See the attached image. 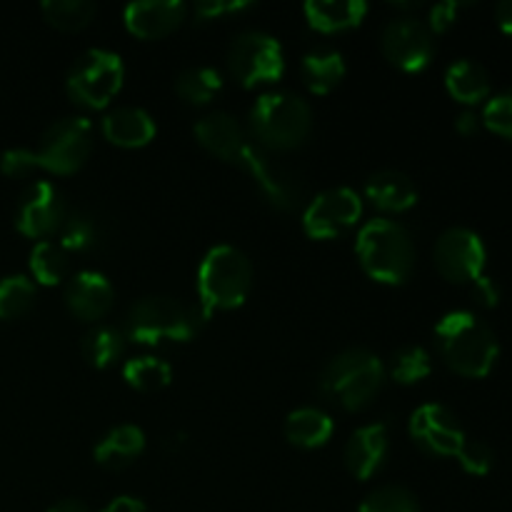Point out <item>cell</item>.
Masks as SVG:
<instances>
[{
  "instance_id": "obj_1",
  "label": "cell",
  "mask_w": 512,
  "mask_h": 512,
  "mask_svg": "<svg viewBox=\"0 0 512 512\" xmlns=\"http://www.w3.org/2000/svg\"><path fill=\"white\" fill-rule=\"evenodd\" d=\"M435 340L445 365L463 378H485L498 363V338L470 310L443 315L435 328Z\"/></svg>"
},
{
  "instance_id": "obj_2",
  "label": "cell",
  "mask_w": 512,
  "mask_h": 512,
  "mask_svg": "<svg viewBox=\"0 0 512 512\" xmlns=\"http://www.w3.org/2000/svg\"><path fill=\"white\" fill-rule=\"evenodd\" d=\"M385 375L383 360L370 350H343L320 373V395L348 413H358L380 393Z\"/></svg>"
},
{
  "instance_id": "obj_3",
  "label": "cell",
  "mask_w": 512,
  "mask_h": 512,
  "mask_svg": "<svg viewBox=\"0 0 512 512\" xmlns=\"http://www.w3.org/2000/svg\"><path fill=\"white\" fill-rule=\"evenodd\" d=\"M355 250L365 273L383 285H403L415 268L413 238L395 220L375 218L365 223Z\"/></svg>"
},
{
  "instance_id": "obj_4",
  "label": "cell",
  "mask_w": 512,
  "mask_h": 512,
  "mask_svg": "<svg viewBox=\"0 0 512 512\" xmlns=\"http://www.w3.org/2000/svg\"><path fill=\"white\" fill-rule=\"evenodd\" d=\"M205 313L198 308L183 305L165 295H148L140 298L125 318V338L140 345H158L163 340L170 343H188L200 333L205 323Z\"/></svg>"
},
{
  "instance_id": "obj_5",
  "label": "cell",
  "mask_w": 512,
  "mask_h": 512,
  "mask_svg": "<svg viewBox=\"0 0 512 512\" xmlns=\"http://www.w3.org/2000/svg\"><path fill=\"white\" fill-rule=\"evenodd\" d=\"M250 285H253V265L243 250L233 245H215L200 260L198 295L205 318H210L215 310H233L243 305Z\"/></svg>"
},
{
  "instance_id": "obj_6",
  "label": "cell",
  "mask_w": 512,
  "mask_h": 512,
  "mask_svg": "<svg viewBox=\"0 0 512 512\" xmlns=\"http://www.w3.org/2000/svg\"><path fill=\"white\" fill-rule=\"evenodd\" d=\"M313 110L293 93H265L250 110V130L263 150H295L308 140Z\"/></svg>"
},
{
  "instance_id": "obj_7",
  "label": "cell",
  "mask_w": 512,
  "mask_h": 512,
  "mask_svg": "<svg viewBox=\"0 0 512 512\" xmlns=\"http://www.w3.org/2000/svg\"><path fill=\"white\" fill-rule=\"evenodd\" d=\"M123 80L125 68L120 55L113 50L93 48L80 55L73 68L68 70L65 93L80 108L103 110L120 93Z\"/></svg>"
},
{
  "instance_id": "obj_8",
  "label": "cell",
  "mask_w": 512,
  "mask_h": 512,
  "mask_svg": "<svg viewBox=\"0 0 512 512\" xmlns=\"http://www.w3.org/2000/svg\"><path fill=\"white\" fill-rule=\"evenodd\" d=\"M93 153V123L83 115L63 118L50 125L35 150L38 168L55 175H73Z\"/></svg>"
},
{
  "instance_id": "obj_9",
  "label": "cell",
  "mask_w": 512,
  "mask_h": 512,
  "mask_svg": "<svg viewBox=\"0 0 512 512\" xmlns=\"http://www.w3.org/2000/svg\"><path fill=\"white\" fill-rule=\"evenodd\" d=\"M228 65L235 80L245 88L278 83L285 73L283 45L273 35L248 30V33H240L230 45Z\"/></svg>"
},
{
  "instance_id": "obj_10",
  "label": "cell",
  "mask_w": 512,
  "mask_h": 512,
  "mask_svg": "<svg viewBox=\"0 0 512 512\" xmlns=\"http://www.w3.org/2000/svg\"><path fill=\"white\" fill-rule=\"evenodd\" d=\"M363 215V200L350 188H330L310 200L303 213V230L313 240H333L348 233Z\"/></svg>"
},
{
  "instance_id": "obj_11",
  "label": "cell",
  "mask_w": 512,
  "mask_h": 512,
  "mask_svg": "<svg viewBox=\"0 0 512 512\" xmlns=\"http://www.w3.org/2000/svg\"><path fill=\"white\" fill-rule=\"evenodd\" d=\"M380 45L385 58L405 73H420L435 55V35L430 33L428 23L410 15L390 20L380 35Z\"/></svg>"
},
{
  "instance_id": "obj_12",
  "label": "cell",
  "mask_w": 512,
  "mask_h": 512,
  "mask_svg": "<svg viewBox=\"0 0 512 512\" xmlns=\"http://www.w3.org/2000/svg\"><path fill=\"white\" fill-rule=\"evenodd\" d=\"M433 260L445 280L463 285L483 275L488 253L478 233L468 228H450L435 243Z\"/></svg>"
},
{
  "instance_id": "obj_13",
  "label": "cell",
  "mask_w": 512,
  "mask_h": 512,
  "mask_svg": "<svg viewBox=\"0 0 512 512\" xmlns=\"http://www.w3.org/2000/svg\"><path fill=\"white\" fill-rule=\"evenodd\" d=\"M65 215H68V208H65L63 193L50 180H38L20 198L15 225L25 238H35L40 243L58 233Z\"/></svg>"
},
{
  "instance_id": "obj_14",
  "label": "cell",
  "mask_w": 512,
  "mask_h": 512,
  "mask_svg": "<svg viewBox=\"0 0 512 512\" xmlns=\"http://www.w3.org/2000/svg\"><path fill=\"white\" fill-rule=\"evenodd\" d=\"M238 165H243L250 173V178L255 180V185L260 188V193L265 195L273 208L278 210H295L298 203L303 200V188L295 180V175L288 168H283L280 163H275L268 155V150H263L260 145L245 143L243 153H240Z\"/></svg>"
},
{
  "instance_id": "obj_15",
  "label": "cell",
  "mask_w": 512,
  "mask_h": 512,
  "mask_svg": "<svg viewBox=\"0 0 512 512\" xmlns=\"http://www.w3.org/2000/svg\"><path fill=\"white\" fill-rule=\"evenodd\" d=\"M410 438L425 453L440 455V458H455L465 440H468L458 418L445 405L438 403L420 405L410 415Z\"/></svg>"
},
{
  "instance_id": "obj_16",
  "label": "cell",
  "mask_w": 512,
  "mask_h": 512,
  "mask_svg": "<svg viewBox=\"0 0 512 512\" xmlns=\"http://www.w3.org/2000/svg\"><path fill=\"white\" fill-rule=\"evenodd\" d=\"M188 5L180 0H140L125 8V28L143 40H158L173 33L185 20Z\"/></svg>"
},
{
  "instance_id": "obj_17",
  "label": "cell",
  "mask_w": 512,
  "mask_h": 512,
  "mask_svg": "<svg viewBox=\"0 0 512 512\" xmlns=\"http://www.w3.org/2000/svg\"><path fill=\"white\" fill-rule=\"evenodd\" d=\"M115 290L110 285V280L103 273H95V270H83V273L73 275L65 288V305H68L70 313L80 320H95L105 318L113 308Z\"/></svg>"
},
{
  "instance_id": "obj_18",
  "label": "cell",
  "mask_w": 512,
  "mask_h": 512,
  "mask_svg": "<svg viewBox=\"0 0 512 512\" xmlns=\"http://www.w3.org/2000/svg\"><path fill=\"white\" fill-rule=\"evenodd\" d=\"M390 453V433L385 423L365 425L350 435L345 445V465L358 480H370L385 465Z\"/></svg>"
},
{
  "instance_id": "obj_19",
  "label": "cell",
  "mask_w": 512,
  "mask_h": 512,
  "mask_svg": "<svg viewBox=\"0 0 512 512\" xmlns=\"http://www.w3.org/2000/svg\"><path fill=\"white\" fill-rule=\"evenodd\" d=\"M195 138L208 153L225 163H238L240 153L248 143L240 123L228 113H208L205 118H200L195 123Z\"/></svg>"
},
{
  "instance_id": "obj_20",
  "label": "cell",
  "mask_w": 512,
  "mask_h": 512,
  "mask_svg": "<svg viewBox=\"0 0 512 512\" xmlns=\"http://www.w3.org/2000/svg\"><path fill=\"white\" fill-rule=\"evenodd\" d=\"M100 130L105 140L118 148H143L158 133L155 120L143 108H133V105L110 110L100 123Z\"/></svg>"
},
{
  "instance_id": "obj_21",
  "label": "cell",
  "mask_w": 512,
  "mask_h": 512,
  "mask_svg": "<svg viewBox=\"0 0 512 512\" xmlns=\"http://www.w3.org/2000/svg\"><path fill=\"white\" fill-rule=\"evenodd\" d=\"M305 20L318 33H343L358 28L368 15V3L363 0H310L303 5Z\"/></svg>"
},
{
  "instance_id": "obj_22",
  "label": "cell",
  "mask_w": 512,
  "mask_h": 512,
  "mask_svg": "<svg viewBox=\"0 0 512 512\" xmlns=\"http://www.w3.org/2000/svg\"><path fill=\"white\" fill-rule=\"evenodd\" d=\"M365 195L383 213H405L418 203V188L400 170H380L365 183Z\"/></svg>"
},
{
  "instance_id": "obj_23",
  "label": "cell",
  "mask_w": 512,
  "mask_h": 512,
  "mask_svg": "<svg viewBox=\"0 0 512 512\" xmlns=\"http://www.w3.org/2000/svg\"><path fill=\"white\" fill-rule=\"evenodd\" d=\"M145 433L138 425H118L93 450V458L105 470H125L143 455Z\"/></svg>"
},
{
  "instance_id": "obj_24",
  "label": "cell",
  "mask_w": 512,
  "mask_h": 512,
  "mask_svg": "<svg viewBox=\"0 0 512 512\" xmlns=\"http://www.w3.org/2000/svg\"><path fill=\"white\" fill-rule=\"evenodd\" d=\"M300 75L308 85L310 93L328 95L343 83L345 78V60L338 50L333 48H315L303 55L300 63Z\"/></svg>"
},
{
  "instance_id": "obj_25",
  "label": "cell",
  "mask_w": 512,
  "mask_h": 512,
  "mask_svg": "<svg viewBox=\"0 0 512 512\" xmlns=\"http://www.w3.org/2000/svg\"><path fill=\"white\" fill-rule=\"evenodd\" d=\"M333 430V418L320 408H300L285 420V438L290 445L303 450L323 448L333 438Z\"/></svg>"
},
{
  "instance_id": "obj_26",
  "label": "cell",
  "mask_w": 512,
  "mask_h": 512,
  "mask_svg": "<svg viewBox=\"0 0 512 512\" xmlns=\"http://www.w3.org/2000/svg\"><path fill=\"white\" fill-rule=\"evenodd\" d=\"M445 88L458 103L478 105L490 95V75L475 60H455L445 73Z\"/></svg>"
},
{
  "instance_id": "obj_27",
  "label": "cell",
  "mask_w": 512,
  "mask_h": 512,
  "mask_svg": "<svg viewBox=\"0 0 512 512\" xmlns=\"http://www.w3.org/2000/svg\"><path fill=\"white\" fill-rule=\"evenodd\" d=\"M125 343H128V338H125L123 328H115V325H95L83 338V358L88 360V365H93L98 370L110 368L115 360H120Z\"/></svg>"
},
{
  "instance_id": "obj_28",
  "label": "cell",
  "mask_w": 512,
  "mask_h": 512,
  "mask_svg": "<svg viewBox=\"0 0 512 512\" xmlns=\"http://www.w3.org/2000/svg\"><path fill=\"white\" fill-rule=\"evenodd\" d=\"M123 378L138 393H158L170 385L173 368L155 355H140V358H130L125 363Z\"/></svg>"
},
{
  "instance_id": "obj_29",
  "label": "cell",
  "mask_w": 512,
  "mask_h": 512,
  "mask_svg": "<svg viewBox=\"0 0 512 512\" xmlns=\"http://www.w3.org/2000/svg\"><path fill=\"white\" fill-rule=\"evenodd\" d=\"M223 90V75L210 65L183 70L175 80V93L190 105H208Z\"/></svg>"
},
{
  "instance_id": "obj_30",
  "label": "cell",
  "mask_w": 512,
  "mask_h": 512,
  "mask_svg": "<svg viewBox=\"0 0 512 512\" xmlns=\"http://www.w3.org/2000/svg\"><path fill=\"white\" fill-rule=\"evenodd\" d=\"M40 10L45 20L63 33H78L88 28L98 15V5L90 0H45Z\"/></svg>"
},
{
  "instance_id": "obj_31",
  "label": "cell",
  "mask_w": 512,
  "mask_h": 512,
  "mask_svg": "<svg viewBox=\"0 0 512 512\" xmlns=\"http://www.w3.org/2000/svg\"><path fill=\"white\" fill-rule=\"evenodd\" d=\"M68 273V253L55 240H40L30 250V275L40 285H58Z\"/></svg>"
},
{
  "instance_id": "obj_32",
  "label": "cell",
  "mask_w": 512,
  "mask_h": 512,
  "mask_svg": "<svg viewBox=\"0 0 512 512\" xmlns=\"http://www.w3.org/2000/svg\"><path fill=\"white\" fill-rule=\"evenodd\" d=\"M58 235V243L65 253H90L98 245L100 228L93 215L83 213V210H73V213L65 215Z\"/></svg>"
},
{
  "instance_id": "obj_33",
  "label": "cell",
  "mask_w": 512,
  "mask_h": 512,
  "mask_svg": "<svg viewBox=\"0 0 512 512\" xmlns=\"http://www.w3.org/2000/svg\"><path fill=\"white\" fill-rule=\"evenodd\" d=\"M35 303V283L28 275H8L0 280V318L13 320L28 313Z\"/></svg>"
},
{
  "instance_id": "obj_34",
  "label": "cell",
  "mask_w": 512,
  "mask_h": 512,
  "mask_svg": "<svg viewBox=\"0 0 512 512\" xmlns=\"http://www.w3.org/2000/svg\"><path fill=\"white\" fill-rule=\"evenodd\" d=\"M430 373H433V363H430L428 350L420 348V345L400 348L390 363V378L400 385H415L428 378Z\"/></svg>"
},
{
  "instance_id": "obj_35",
  "label": "cell",
  "mask_w": 512,
  "mask_h": 512,
  "mask_svg": "<svg viewBox=\"0 0 512 512\" xmlns=\"http://www.w3.org/2000/svg\"><path fill=\"white\" fill-rule=\"evenodd\" d=\"M358 512H420L418 498L408 488L400 485H383L375 488L368 498L360 503Z\"/></svg>"
},
{
  "instance_id": "obj_36",
  "label": "cell",
  "mask_w": 512,
  "mask_h": 512,
  "mask_svg": "<svg viewBox=\"0 0 512 512\" xmlns=\"http://www.w3.org/2000/svg\"><path fill=\"white\" fill-rule=\"evenodd\" d=\"M483 123L500 138L512 140V88L488 100L483 110Z\"/></svg>"
},
{
  "instance_id": "obj_37",
  "label": "cell",
  "mask_w": 512,
  "mask_h": 512,
  "mask_svg": "<svg viewBox=\"0 0 512 512\" xmlns=\"http://www.w3.org/2000/svg\"><path fill=\"white\" fill-rule=\"evenodd\" d=\"M455 458L460 460L463 470L470 475H488L495 465L493 448L483 440H465Z\"/></svg>"
},
{
  "instance_id": "obj_38",
  "label": "cell",
  "mask_w": 512,
  "mask_h": 512,
  "mask_svg": "<svg viewBox=\"0 0 512 512\" xmlns=\"http://www.w3.org/2000/svg\"><path fill=\"white\" fill-rule=\"evenodd\" d=\"M0 170H3V175H8V178H25V175L35 173V170H38L35 150H28V148L5 150L3 158H0Z\"/></svg>"
},
{
  "instance_id": "obj_39",
  "label": "cell",
  "mask_w": 512,
  "mask_h": 512,
  "mask_svg": "<svg viewBox=\"0 0 512 512\" xmlns=\"http://www.w3.org/2000/svg\"><path fill=\"white\" fill-rule=\"evenodd\" d=\"M465 8V3H455V0H445V3H438L430 8V20L428 28L433 35L448 33L453 28V23L458 20V13Z\"/></svg>"
},
{
  "instance_id": "obj_40",
  "label": "cell",
  "mask_w": 512,
  "mask_h": 512,
  "mask_svg": "<svg viewBox=\"0 0 512 512\" xmlns=\"http://www.w3.org/2000/svg\"><path fill=\"white\" fill-rule=\"evenodd\" d=\"M250 3H243V0H200L195 5V18L198 20H218L223 15L240 13V10H248Z\"/></svg>"
},
{
  "instance_id": "obj_41",
  "label": "cell",
  "mask_w": 512,
  "mask_h": 512,
  "mask_svg": "<svg viewBox=\"0 0 512 512\" xmlns=\"http://www.w3.org/2000/svg\"><path fill=\"white\" fill-rule=\"evenodd\" d=\"M473 298L483 308H495L500 303V285L488 275H480L478 280H473Z\"/></svg>"
},
{
  "instance_id": "obj_42",
  "label": "cell",
  "mask_w": 512,
  "mask_h": 512,
  "mask_svg": "<svg viewBox=\"0 0 512 512\" xmlns=\"http://www.w3.org/2000/svg\"><path fill=\"white\" fill-rule=\"evenodd\" d=\"M100 512H148V508H145L143 500L130 498V495H120V498L110 500Z\"/></svg>"
},
{
  "instance_id": "obj_43",
  "label": "cell",
  "mask_w": 512,
  "mask_h": 512,
  "mask_svg": "<svg viewBox=\"0 0 512 512\" xmlns=\"http://www.w3.org/2000/svg\"><path fill=\"white\" fill-rule=\"evenodd\" d=\"M480 125H483V120H480L473 110H463V113L458 115V120H455V130H458L460 135H465V138L478 135Z\"/></svg>"
},
{
  "instance_id": "obj_44",
  "label": "cell",
  "mask_w": 512,
  "mask_h": 512,
  "mask_svg": "<svg viewBox=\"0 0 512 512\" xmlns=\"http://www.w3.org/2000/svg\"><path fill=\"white\" fill-rule=\"evenodd\" d=\"M495 20H498V28L503 33L512 35V0H503V3L495 8Z\"/></svg>"
},
{
  "instance_id": "obj_45",
  "label": "cell",
  "mask_w": 512,
  "mask_h": 512,
  "mask_svg": "<svg viewBox=\"0 0 512 512\" xmlns=\"http://www.w3.org/2000/svg\"><path fill=\"white\" fill-rule=\"evenodd\" d=\"M48 512H90V508L83 503V500L65 498V500H58V503H55Z\"/></svg>"
}]
</instances>
